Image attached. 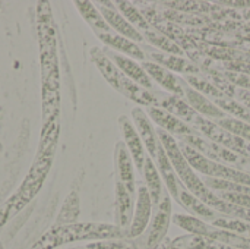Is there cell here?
I'll list each match as a JSON object with an SVG mask.
<instances>
[{"instance_id": "2e32d148", "label": "cell", "mask_w": 250, "mask_h": 249, "mask_svg": "<svg viewBox=\"0 0 250 249\" xmlns=\"http://www.w3.org/2000/svg\"><path fill=\"white\" fill-rule=\"evenodd\" d=\"M135 197L132 195L125 185L116 182V226L125 233L130 227L133 211H135Z\"/></svg>"}, {"instance_id": "7402d4cb", "label": "cell", "mask_w": 250, "mask_h": 249, "mask_svg": "<svg viewBox=\"0 0 250 249\" xmlns=\"http://www.w3.org/2000/svg\"><path fill=\"white\" fill-rule=\"evenodd\" d=\"M202 175L208 176V178H218V179H224L242 186L250 188V175L242 170H236L233 167H229L227 164H220L215 163L212 160L208 158L207 166L202 172Z\"/></svg>"}, {"instance_id": "30bf717a", "label": "cell", "mask_w": 250, "mask_h": 249, "mask_svg": "<svg viewBox=\"0 0 250 249\" xmlns=\"http://www.w3.org/2000/svg\"><path fill=\"white\" fill-rule=\"evenodd\" d=\"M119 125H120V131H122V136H123V144L126 145L127 151L130 153L136 170L142 172L144 163H145V158L148 154H146L145 145H144L138 131H136L133 122L126 116H122L119 119Z\"/></svg>"}, {"instance_id": "f546056e", "label": "cell", "mask_w": 250, "mask_h": 249, "mask_svg": "<svg viewBox=\"0 0 250 249\" xmlns=\"http://www.w3.org/2000/svg\"><path fill=\"white\" fill-rule=\"evenodd\" d=\"M215 104H217L226 114H233L234 119H239V120H243V122L250 123V110L249 109H246L243 104H240L239 101L226 97V98L217 100Z\"/></svg>"}, {"instance_id": "3957f363", "label": "cell", "mask_w": 250, "mask_h": 249, "mask_svg": "<svg viewBox=\"0 0 250 249\" xmlns=\"http://www.w3.org/2000/svg\"><path fill=\"white\" fill-rule=\"evenodd\" d=\"M57 135H59V125H56V120H53L48 123V128L45 129V134L41 138L40 150L29 173L26 175L18 194L9 201L10 216L19 211L25 204H28L41 188L51 166V160H53L56 144H57Z\"/></svg>"}, {"instance_id": "1f68e13d", "label": "cell", "mask_w": 250, "mask_h": 249, "mask_svg": "<svg viewBox=\"0 0 250 249\" xmlns=\"http://www.w3.org/2000/svg\"><path fill=\"white\" fill-rule=\"evenodd\" d=\"M221 200L230 203V204H234V205H239V207H243V208H248L250 210V194H237V192H218L217 194Z\"/></svg>"}, {"instance_id": "d590c367", "label": "cell", "mask_w": 250, "mask_h": 249, "mask_svg": "<svg viewBox=\"0 0 250 249\" xmlns=\"http://www.w3.org/2000/svg\"><path fill=\"white\" fill-rule=\"evenodd\" d=\"M125 249H133V248H132V247H129V245H127V247H126V248H125Z\"/></svg>"}, {"instance_id": "cb8c5ba5", "label": "cell", "mask_w": 250, "mask_h": 249, "mask_svg": "<svg viewBox=\"0 0 250 249\" xmlns=\"http://www.w3.org/2000/svg\"><path fill=\"white\" fill-rule=\"evenodd\" d=\"M173 223L177 225L179 227H182L183 230H188L190 235L204 236V238H208V239L215 232V227L212 225H208L204 220H201L198 217H193V216L177 214V216L173 217Z\"/></svg>"}, {"instance_id": "e575fe53", "label": "cell", "mask_w": 250, "mask_h": 249, "mask_svg": "<svg viewBox=\"0 0 250 249\" xmlns=\"http://www.w3.org/2000/svg\"><path fill=\"white\" fill-rule=\"evenodd\" d=\"M221 4H226V6H250V1H223Z\"/></svg>"}, {"instance_id": "ffe728a7", "label": "cell", "mask_w": 250, "mask_h": 249, "mask_svg": "<svg viewBox=\"0 0 250 249\" xmlns=\"http://www.w3.org/2000/svg\"><path fill=\"white\" fill-rule=\"evenodd\" d=\"M142 178L145 181V188L148 189L149 195H151V200H152V204L154 207H157L161 200L164 198L166 195V186H164V182L161 179V175L154 163V160L146 156L145 158V163H144V169H142Z\"/></svg>"}, {"instance_id": "d4e9b609", "label": "cell", "mask_w": 250, "mask_h": 249, "mask_svg": "<svg viewBox=\"0 0 250 249\" xmlns=\"http://www.w3.org/2000/svg\"><path fill=\"white\" fill-rule=\"evenodd\" d=\"M142 35L154 48H157L163 53L183 56V50L180 48V45H177V43H174L171 38H168V35L163 34L161 31L155 29L154 26H151L148 31L142 32Z\"/></svg>"}, {"instance_id": "d6986e66", "label": "cell", "mask_w": 250, "mask_h": 249, "mask_svg": "<svg viewBox=\"0 0 250 249\" xmlns=\"http://www.w3.org/2000/svg\"><path fill=\"white\" fill-rule=\"evenodd\" d=\"M97 37L105 45L111 47L113 51H116L119 54L123 53V56L132 57L135 60H142V62H145V59H146V56L142 51L141 45L138 43H135V41L123 37V35H119V34H116V32L111 31V32H105V34H97Z\"/></svg>"}, {"instance_id": "4316f807", "label": "cell", "mask_w": 250, "mask_h": 249, "mask_svg": "<svg viewBox=\"0 0 250 249\" xmlns=\"http://www.w3.org/2000/svg\"><path fill=\"white\" fill-rule=\"evenodd\" d=\"M185 81L192 88H195L196 91H199L204 95H211L215 100H220V98H226L227 97V94L224 91H221L220 87H217L215 84H212L211 81H208L204 76H199V75H188L185 78Z\"/></svg>"}, {"instance_id": "e0dca14e", "label": "cell", "mask_w": 250, "mask_h": 249, "mask_svg": "<svg viewBox=\"0 0 250 249\" xmlns=\"http://www.w3.org/2000/svg\"><path fill=\"white\" fill-rule=\"evenodd\" d=\"M185 98L205 119H209V120H212V119L223 120V119L229 117L215 103H212L204 94H201L199 91H196L195 88H192L186 81H185Z\"/></svg>"}, {"instance_id": "603a6c76", "label": "cell", "mask_w": 250, "mask_h": 249, "mask_svg": "<svg viewBox=\"0 0 250 249\" xmlns=\"http://www.w3.org/2000/svg\"><path fill=\"white\" fill-rule=\"evenodd\" d=\"M75 6H76L78 12L81 13V16L86 21V23L94 29L95 35L111 32V28L105 22L104 16L101 15L100 9L95 6V3H92V1H76Z\"/></svg>"}, {"instance_id": "9a60e30c", "label": "cell", "mask_w": 250, "mask_h": 249, "mask_svg": "<svg viewBox=\"0 0 250 249\" xmlns=\"http://www.w3.org/2000/svg\"><path fill=\"white\" fill-rule=\"evenodd\" d=\"M132 119H133V125L145 145V150L148 153V156L155 160L157 157V150L160 145V138L157 134V129L152 125V120L149 119V116L145 113L144 109L141 107H135L132 110Z\"/></svg>"}, {"instance_id": "8992f818", "label": "cell", "mask_w": 250, "mask_h": 249, "mask_svg": "<svg viewBox=\"0 0 250 249\" xmlns=\"http://www.w3.org/2000/svg\"><path fill=\"white\" fill-rule=\"evenodd\" d=\"M155 98H157V104H155L157 107L171 113L173 116L179 117L193 129H196V126L201 123L202 116L188 103L185 97L168 94V92H160L155 90Z\"/></svg>"}, {"instance_id": "44dd1931", "label": "cell", "mask_w": 250, "mask_h": 249, "mask_svg": "<svg viewBox=\"0 0 250 249\" xmlns=\"http://www.w3.org/2000/svg\"><path fill=\"white\" fill-rule=\"evenodd\" d=\"M186 211H189L193 217H198V219H204L205 220H215L217 219V211L212 210L211 207H208L202 200H199L198 197H195L192 192H189L183 183L180 185V189H179V201H177Z\"/></svg>"}, {"instance_id": "5b68a950", "label": "cell", "mask_w": 250, "mask_h": 249, "mask_svg": "<svg viewBox=\"0 0 250 249\" xmlns=\"http://www.w3.org/2000/svg\"><path fill=\"white\" fill-rule=\"evenodd\" d=\"M171 197L166 192L161 203L155 207V213L151 217V222L145 232L136 238L135 244L132 245L133 249H155L163 242L167 235L168 226L171 223Z\"/></svg>"}, {"instance_id": "d6a6232c", "label": "cell", "mask_w": 250, "mask_h": 249, "mask_svg": "<svg viewBox=\"0 0 250 249\" xmlns=\"http://www.w3.org/2000/svg\"><path fill=\"white\" fill-rule=\"evenodd\" d=\"M126 247L127 244L125 241H98L73 249H125Z\"/></svg>"}, {"instance_id": "ac0fdd59", "label": "cell", "mask_w": 250, "mask_h": 249, "mask_svg": "<svg viewBox=\"0 0 250 249\" xmlns=\"http://www.w3.org/2000/svg\"><path fill=\"white\" fill-rule=\"evenodd\" d=\"M155 161H157V169L161 175V179L164 182V186H166V191L170 194L171 198H174L176 201H179V189H180V179L174 170V166L171 163V160L168 158L164 147L158 145V150H157V157H155Z\"/></svg>"}, {"instance_id": "83f0119b", "label": "cell", "mask_w": 250, "mask_h": 249, "mask_svg": "<svg viewBox=\"0 0 250 249\" xmlns=\"http://www.w3.org/2000/svg\"><path fill=\"white\" fill-rule=\"evenodd\" d=\"M212 226L221 230H227L231 232L234 235L243 236V238H250V223L245 222L242 219H236V217H217L212 222Z\"/></svg>"}, {"instance_id": "484cf974", "label": "cell", "mask_w": 250, "mask_h": 249, "mask_svg": "<svg viewBox=\"0 0 250 249\" xmlns=\"http://www.w3.org/2000/svg\"><path fill=\"white\" fill-rule=\"evenodd\" d=\"M114 6L117 7V10L142 34L145 31H148L152 25L146 21V18L129 1H114Z\"/></svg>"}, {"instance_id": "9c48e42d", "label": "cell", "mask_w": 250, "mask_h": 249, "mask_svg": "<svg viewBox=\"0 0 250 249\" xmlns=\"http://www.w3.org/2000/svg\"><path fill=\"white\" fill-rule=\"evenodd\" d=\"M97 4L100 6L98 9H100L101 15L104 16L105 22L108 23V26L111 28L113 32L123 35V37H126V38H129L138 44L145 43L144 35L117 10V7L114 6V1H98Z\"/></svg>"}, {"instance_id": "7a4b0ae2", "label": "cell", "mask_w": 250, "mask_h": 249, "mask_svg": "<svg viewBox=\"0 0 250 249\" xmlns=\"http://www.w3.org/2000/svg\"><path fill=\"white\" fill-rule=\"evenodd\" d=\"M126 233L116 225L107 223H72L64 226H56L31 249H56L62 245L78 241H123Z\"/></svg>"}, {"instance_id": "ba28073f", "label": "cell", "mask_w": 250, "mask_h": 249, "mask_svg": "<svg viewBox=\"0 0 250 249\" xmlns=\"http://www.w3.org/2000/svg\"><path fill=\"white\" fill-rule=\"evenodd\" d=\"M141 48L145 53L146 59H149V62L161 65L174 73L177 72V73H183L188 76V75H198L201 72L199 66H196L190 59H188L185 56L163 53V51H160V50H157L148 44H141Z\"/></svg>"}, {"instance_id": "7c38bea8", "label": "cell", "mask_w": 250, "mask_h": 249, "mask_svg": "<svg viewBox=\"0 0 250 249\" xmlns=\"http://www.w3.org/2000/svg\"><path fill=\"white\" fill-rule=\"evenodd\" d=\"M146 114L149 116V119L158 125V129H163L164 132L170 134L171 136H188V135H195L198 134L196 129H193L192 126H189L188 123H185L183 120H180L179 117L173 116L171 113L152 106V107H146Z\"/></svg>"}, {"instance_id": "8fae6325", "label": "cell", "mask_w": 250, "mask_h": 249, "mask_svg": "<svg viewBox=\"0 0 250 249\" xmlns=\"http://www.w3.org/2000/svg\"><path fill=\"white\" fill-rule=\"evenodd\" d=\"M107 56L116 63V66L130 79L133 81L135 84L144 87L145 90H149V91H155V84L154 81L151 79V76L146 73V70L144 69V66L141 63H138L135 59L132 57H127V56H123V54H119L116 51H105Z\"/></svg>"}, {"instance_id": "f1b7e54d", "label": "cell", "mask_w": 250, "mask_h": 249, "mask_svg": "<svg viewBox=\"0 0 250 249\" xmlns=\"http://www.w3.org/2000/svg\"><path fill=\"white\" fill-rule=\"evenodd\" d=\"M78 216H79V195H78V192H70V195L66 198V201L59 213L56 226L72 225V223H75Z\"/></svg>"}, {"instance_id": "4fadbf2b", "label": "cell", "mask_w": 250, "mask_h": 249, "mask_svg": "<svg viewBox=\"0 0 250 249\" xmlns=\"http://www.w3.org/2000/svg\"><path fill=\"white\" fill-rule=\"evenodd\" d=\"M114 166H116V176L117 182L125 185V188L135 195L136 194V179H135V163L132 160L130 153L127 151L126 145L120 141L116 144L114 150Z\"/></svg>"}, {"instance_id": "277c9868", "label": "cell", "mask_w": 250, "mask_h": 249, "mask_svg": "<svg viewBox=\"0 0 250 249\" xmlns=\"http://www.w3.org/2000/svg\"><path fill=\"white\" fill-rule=\"evenodd\" d=\"M91 59L94 60L95 66L98 68V70L103 73V76L105 78V81L114 88L117 90L120 94H123L125 97L145 106V107H152L157 104V98H155V91H149L145 90L144 87L135 84L133 81H130L117 66L116 63L107 56V53L101 48H92L91 50Z\"/></svg>"}, {"instance_id": "5bb4252c", "label": "cell", "mask_w": 250, "mask_h": 249, "mask_svg": "<svg viewBox=\"0 0 250 249\" xmlns=\"http://www.w3.org/2000/svg\"><path fill=\"white\" fill-rule=\"evenodd\" d=\"M142 66L146 70V73L151 76L154 84H158L160 87H163L168 94L185 97V79L179 78L174 72L166 69L164 66L149 62V60L144 62Z\"/></svg>"}, {"instance_id": "4dcf8cb0", "label": "cell", "mask_w": 250, "mask_h": 249, "mask_svg": "<svg viewBox=\"0 0 250 249\" xmlns=\"http://www.w3.org/2000/svg\"><path fill=\"white\" fill-rule=\"evenodd\" d=\"M218 125L227 129L229 132L234 134L236 136L250 142V123L248 122H243L234 117H226L223 120H218Z\"/></svg>"}, {"instance_id": "52a82bcc", "label": "cell", "mask_w": 250, "mask_h": 249, "mask_svg": "<svg viewBox=\"0 0 250 249\" xmlns=\"http://www.w3.org/2000/svg\"><path fill=\"white\" fill-rule=\"evenodd\" d=\"M152 200L145 188V185H139L136 188V201H135V211H133V219L130 223V227L126 232L127 239H136L139 238L145 229L148 227L151 217H152Z\"/></svg>"}, {"instance_id": "836d02e7", "label": "cell", "mask_w": 250, "mask_h": 249, "mask_svg": "<svg viewBox=\"0 0 250 249\" xmlns=\"http://www.w3.org/2000/svg\"><path fill=\"white\" fill-rule=\"evenodd\" d=\"M9 216H10V204L7 203V204H4V205L0 207V227L9 219Z\"/></svg>"}, {"instance_id": "6da1fadb", "label": "cell", "mask_w": 250, "mask_h": 249, "mask_svg": "<svg viewBox=\"0 0 250 249\" xmlns=\"http://www.w3.org/2000/svg\"><path fill=\"white\" fill-rule=\"evenodd\" d=\"M157 134H158L160 142L164 147L168 158L171 160V163L174 166V170H176L180 182L183 183V186L189 192H192L195 197H198L199 200H202L212 210H215L218 213H223V214H227L229 217H234L236 205L234 204H230V203H227L224 200H221L212 189H209L205 185V182L196 175V172L193 170V167L188 163L185 154L180 150L179 142L170 134L164 132L163 129H157Z\"/></svg>"}]
</instances>
